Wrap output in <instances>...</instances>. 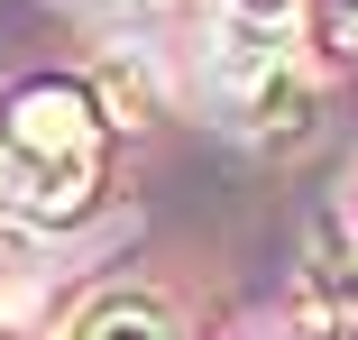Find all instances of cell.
Wrapping results in <instances>:
<instances>
[{
	"label": "cell",
	"mask_w": 358,
	"mask_h": 340,
	"mask_svg": "<svg viewBox=\"0 0 358 340\" xmlns=\"http://www.w3.org/2000/svg\"><path fill=\"white\" fill-rule=\"evenodd\" d=\"M37 304V248L10 230V212H0V322H19Z\"/></svg>",
	"instance_id": "obj_3"
},
{
	"label": "cell",
	"mask_w": 358,
	"mask_h": 340,
	"mask_svg": "<svg viewBox=\"0 0 358 340\" xmlns=\"http://www.w3.org/2000/svg\"><path fill=\"white\" fill-rule=\"evenodd\" d=\"M101 193V101L83 83H28L0 111V212L83 221Z\"/></svg>",
	"instance_id": "obj_1"
},
{
	"label": "cell",
	"mask_w": 358,
	"mask_h": 340,
	"mask_svg": "<svg viewBox=\"0 0 358 340\" xmlns=\"http://www.w3.org/2000/svg\"><path fill=\"white\" fill-rule=\"evenodd\" d=\"M64 340H184V322H175V304H157V295H101Z\"/></svg>",
	"instance_id": "obj_2"
},
{
	"label": "cell",
	"mask_w": 358,
	"mask_h": 340,
	"mask_svg": "<svg viewBox=\"0 0 358 340\" xmlns=\"http://www.w3.org/2000/svg\"><path fill=\"white\" fill-rule=\"evenodd\" d=\"M340 340H358V304H340Z\"/></svg>",
	"instance_id": "obj_4"
}]
</instances>
